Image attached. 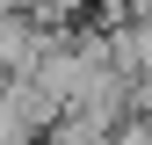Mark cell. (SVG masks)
Returning <instances> with one entry per match:
<instances>
[{
	"label": "cell",
	"mask_w": 152,
	"mask_h": 145,
	"mask_svg": "<svg viewBox=\"0 0 152 145\" xmlns=\"http://www.w3.org/2000/svg\"><path fill=\"white\" fill-rule=\"evenodd\" d=\"M44 51H51V22H36L29 7L0 15V72H36Z\"/></svg>",
	"instance_id": "1"
}]
</instances>
